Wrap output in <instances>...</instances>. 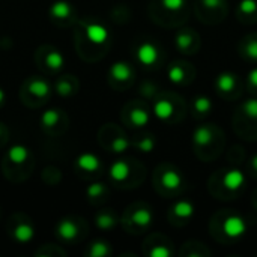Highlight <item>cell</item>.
<instances>
[{"label": "cell", "mask_w": 257, "mask_h": 257, "mask_svg": "<svg viewBox=\"0 0 257 257\" xmlns=\"http://www.w3.org/2000/svg\"><path fill=\"white\" fill-rule=\"evenodd\" d=\"M75 48L81 59L95 60L102 56L98 48H104L110 39L108 29L95 20H78L74 30Z\"/></svg>", "instance_id": "obj_1"}, {"label": "cell", "mask_w": 257, "mask_h": 257, "mask_svg": "<svg viewBox=\"0 0 257 257\" xmlns=\"http://www.w3.org/2000/svg\"><path fill=\"white\" fill-rule=\"evenodd\" d=\"M3 176L14 184L24 182L35 169V157L32 151L21 143L12 145L2 158Z\"/></svg>", "instance_id": "obj_2"}, {"label": "cell", "mask_w": 257, "mask_h": 257, "mask_svg": "<svg viewBox=\"0 0 257 257\" xmlns=\"http://www.w3.org/2000/svg\"><path fill=\"white\" fill-rule=\"evenodd\" d=\"M53 92L54 90L45 77L30 75L20 87V101L29 108H39L50 101Z\"/></svg>", "instance_id": "obj_3"}, {"label": "cell", "mask_w": 257, "mask_h": 257, "mask_svg": "<svg viewBox=\"0 0 257 257\" xmlns=\"http://www.w3.org/2000/svg\"><path fill=\"white\" fill-rule=\"evenodd\" d=\"M6 233L15 244L27 245L35 239L36 227L29 215L23 212H15L14 215L9 217L6 223Z\"/></svg>", "instance_id": "obj_4"}, {"label": "cell", "mask_w": 257, "mask_h": 257, "mask_svg": "<svg viewBox=\"0 0 257 257\" xmlns=\"http://www.w3.org/2000/svg\"><path fill=\"white\" fill-rule=\"evenodd\" d=\"M33 59L38 69L47 75H56L65 66V57L62 51L50 44L39 45L33 54Z\"/></svg>", "instance_id": "obj_5"}, {"label": "cell", "mask_w": 257, "mask_h": 257, "mask_svg": "<svg viewBox=\"0 0 257 257\" xmlns=\"http://www.w3.org/2000/svg\"><path fill=\"white\" fill-rule=\"evenodd\" d=\"M86 223L84 220L78 218V217H63L62 220L57 221L56 227H54V233L56 238L59 239L60 244H77L80 242L84 236H86Z\"/></svg>", "instance_id": "obj_6"}, {"label": "cell", "mask_w": 257, "mask_h": 257, "mask_svg": "<svg viewBox=\"0 0 257 257\" xmlns=\"http://www.w3.org/2000/svg\"><path fill=\"white\" fill-rule=\"evenodd\" d=\"M68 122V114L62 108H47L39 117L41 130L50 137H59L65 134Z\"/></svg>", "instance_id": "obj_7"}, {"label": "cell", "mask_w": 257, "mask_h": 257, "mask_svg": "<svg viewBox=\"0 0 257 257\" xmlns=\"http://www.w3.org/2000/svg\"><path fill=\"white\" fill-rule=\"evenodd\" d=\"M50 20L60 29H68L77 24V12L68 0H56L48 8Z\"/></svg>", "instance_id": "obj_8"}, {"label": "cell", "mask_w": 257, "mask_h": 257, "mask_svg": "<svg viewBox=\"0 0 257 257\" xmlns=\"http://www.w3.org/2000/svg\"><path fill=\"white\" fill-rule=\"evenodd\" d=\"M101 169H102L101 160L92 152L80 154L75 160V172L83 178H90V176L99 175Z\"/></svg>", "instance_id": "obj_9"}, {"label": "cell", "mask_w": 257, "mask_h": 257, "mask_svg": "<svg viewBox=\"0 0 257 257\" xmlns=\"http://www.w3.org/2000/svg\"><path fill=\"white\" fill-rule=\"evenodd\" d=\"M133 75H134L133 66L128 62H123V60L114 62L108 69L110 83L113 86H117V87H120L123 84H128L133 80Z\"/></svg>", "instance_id": "obj_10"}, {"label": "cell", "mask_w": 257, "mask_h": 257, "mask_svg": "<svg viewBox=\"0 0 257 257\" xmlns=\"http://www.w3.org/2000/svg\"><path fill=\"white\" fill-rule=\"evenodd\" d=\"M78 80L75 75H60L56 78L54 84H53V90L56 95H59L60 98H71L78 92Z\"/></svg>", "instance_id": "obj_11"}, {"label": "cell", "mask_w": 257, "mask_h": 257, "mask_svg": "<svg viewBox=\"0 0 257 257\" xmlns=\"http://www.w3.org/2000/svg\"><path fill=\"white\" fill-rule=\"evenodd\" d=\"M223 232L226 236L232 238V239H238V238H242L245 233H247V223H245V218L238 215V214H233V215H229L224 223H223Z\"/></svg>", "instance_id": "obj_12"}, {"label": "cell", "mask_w": 257, "mask_h": 257, "mask_svg": "<svg viewBox=\"0 0 257 257\" xmlns=\"http://www.w3.org/2000/svg\"><path fill=\"white\" fill-rule=\"evenodd\" d=\"M136 57L137 60L145 65V66H152L155 65L158 60H160V50L158 47L151 42V41H145L142 42L139 47H137V51H136Z\"/></svg>", "instance_id": "obj_13"}, {"label": "cell", "mask_w": 257, "mask_h": 257, "mask_svg": "<svg viewBox=\"0 0 257 257\" xmlns=\"http://www.w3.org/2000/svg\"><path fill=\"white\" fill-rule=\"evenodd\" d=\"M108 175H110V179L117 184V185H122L128 181L130 175H131V167H130V163L125 161V160H117L114 161L111 166H110V170H108Z\"/></svg>", "instance_id": "obj_14"}, {"label": "cell", "mask_w": 257, "mask_h": 257, "mask_svg": "<svg viewBox=\"0 0 257 257\" xmlns=\"http://www.w3.org/2000/svg\"><path fill=\"white\" fill-rule=\"evenodd\" d=\"M245 184V175L239 169L227 170L223 176V185L230 191H238Z\"/></svg>", "instance_id": "obj_15"}, {"label": "cell", "mask_w": 257, "mask_h": 257, "mask_svg": "<svg viewBox=\"0 0 257 257\" xmlns=\"http://www.w3.org/2000/svg\"><path fill=\"white\" fill-rule=\"evenodd\" d=\"M154 220L152 211L149 208H137L131 215H130V223L137 227H148Z\"/></svg>", "instance_id": "obj_16"}, {"label": "cell", "mask_w": 257, "mask_h": 257, "mask_svg": "<svg viewBox=\"0 0 257 257\" xmlns=\"http://www.w3.org/2000/svg\"><path fill=\"white\" fill-rule=\"evenodd\" d=\"M95 224L99 230H111L117 224V218L111 211H99L95 215Z\"/></svg>", "instance_id": "obj_17"}, {"label": "cell", "mask_w": 257, "mask_h": 257, "mask_svg": "<svg viewBox=\"0 0 257 257\" xmlns=\"http://www.w3.org/2000/svg\"><path fill=\"white\" fill-rule=\"evenodd\" d=\"M149 120H151L149 111L142 107H134L128 111V122L133 126H145L149 123Z\"/></svg>", "instance_id": "obj_18"}, {"label": "cell", "mask_w": 257, "mask_h": 257, "mask_svg": "<svg viewBox=\"0 0 257 257\" xmlns=\"http://www.w3.org/2000/svg\"><path fill=\"white\" fill-rule=\"evenodd\" d=\"M172 212H173L175 217L179 218V220H188V218H191V217L194 215L196 208H194V205H193L191 202H188V200H179V202H176V203L172 206Z\"/></svg>", "instance_id": "obj_19"}, {"label": "cell", "mask_w": 257, "mask_h": 257, "mask_svg": "<svg viewBox=\"0 0 257 257\" xmlns=\"http://www.w3.org/2000/svg\"><path fill=\"white\" fill-rule=\"evenodd\" d=\"M175 113V107L167 99H160L154 104V114L160 120H169Z\"/></svg>", "instance_id": "obj_20"}, {"label": "cell", "mask_w": 257, "mask_h": 257, "mask_svg": "<svg viewBox=\"0 0 257 257\" xmlns=\"http://www.w3.org/2000/svg\"><path fill=\"white\" fill-rule=\"evenodd\" d=\"M84 254L87 257H107L111 254V248H110L108 242L98 239V241L90 242V245L87 247Z\"/></svg>", "instance_id": "obj_21"}, {"label": "cell", "mask_w": 257, "mask_h": 257, "mask_svg": "<svg viewBox=\"0 0 257 257\" xmlns=\"http://www.w3.org/2000/svg\"><path fill=\"white\" fill-rule=\"evenodd\" d=\"M215 86L223 93L232 92L236 86V75L232 72H221L215 80Z\"/></svg>", "instance_id": "obj_22"}, {"label": "cell", "mask_w": 257, "mask_h": 257, "mask_svg": "<svg viewBox=\"0 0 257 257\" xmlns=\"http://www.w3.org/2000/svg\"><path fill=\"white\" fill-rule=\"evenodd\" d=\"M86 196H87L89 202L98 203L99 200H102L107 196V185L102 184V182H92L86 188Z\"/></svg>", "instance_id": "obj_23"}, {"label": "cell", "mask_w": 257, "mask_h": 257, "mask_svg": "<svg viewBox=\"0 0 257 257\" xmlns=\"http://www.w3.org/2000/svg\"><path fill=\"white\" fill-rule=\"evenodd\" d=\"M212 142V130L206 125H202L193 133V143L199 148L208 146Z\"/></svg>", "instance_id": "obj_24"}, {"label": "cell", "mask_w": 257, "mask_h": 257, "mask_svg": "<svg viewBox=\"0 0 257 257\" xmlns=\"http://www.w3.org/2000/svg\"><path fill=\"white\" fill-rule=\"evenodd\" d=\"M105 146H107L108 151H111L113 154H123L125 151L130 149L131 143H130V140H128L123 134L119 133V134H116L113 139H110L108 143H107Z\"/></svg>", "instance_id": "obj_25"}, {"label": "cell", "mask_w": 257, "mask_h": 257, "mask_svg": "<svg viewBox=\"0 0 257 257\" xmlns=\"http://www.w3.org/2000/svg\"><path fill=\"white\" fill-rule=\"evenodd\" d=\"M161 182L166 188L169 190H178L182 185V176L176 170H166L163 173Z\"/></svg>", "instance_id": "obj_26"}, {"label": "cell", "mask_w": 257, "mask_h": 257, "mask_svg": "<svg viewBox=\"0 0 257 257\" xmlns=\"http://www.w3.org/2000/svg\"><path fill=\"white\" fill-rule=\"evenodd\" d=\"M42 181L44 184L50 185V187H54L57 185L60 181H62V170L57 169V167H53V166H48L42 170Z\"/></svg>", "instance_id": "obj_27"}, {"label": "cell", "mask_w": 257, "mask_h": 257, "mask_svg": "<svg viewBox=\"0 0 257 257\" xmlns=\"http://www.w3.org/2000/svg\"><path fill=\"white\" fill-rule=\"evenodd\" d=\"M35 256H47V257H65L66 256V251L60 247V245H54V244H47V245H42L39 250L35 251Z\"/></svg>", "instance_id": "obj_28"}, {"label": "cell", "mask_w": 257, "mask_h": 257, "mask_svg": "<svg viewBox=\"0 0 257 257\" xmlns=\"http://www.w3.org/2000/svg\"><path fill=\"white\" fill-rule=\"evenodd\" d=\"M167 77H169V81H172L175 84H181V83H184L187 74L181 65H172L167 71Z\"/></svg>", "instance_id": "obj_29"}, {"label": "cell", "mask_w": 257, "mask_h": 257, "mask_svg": "<svg viewBox=\"0 0 257 257\" xmlns=\"http://www.w3.org/2000/svg\"><path fill=\"white\" fill-rule=\"evenodd\" d=\"M211 108H212V101H211V98H208V96H205V95H200V96H196V98H194V110H196V113H199V114H206V113L211 111Z\"/></svg>", "instance_id": "obj_30"}, {"label": "cell", "mask_w": 257, "mask_h": 257, "mask_svg": "<svg viewBox=\"0 0 257 257\" xmlns=\"http://www.w3.org/2000/svg\"><path fill=\"white\" fill-rule=\"evenodd\" d=\"M191 42H193V38L188 32H179L175 38V44H176L178 50H181V51H187L190 48Z\"/></svg>", "instance_id": "obj_31"}, {"label": "cell", "mask_w": 257, "mask_h": 257, "mask_svg": "<svg viewBox=\"0 0 257 257\" xmlns=\"http://www.w3.org/2000/svg\"><path fill=\"white\" fill-rule=\"evenodd\" d=\"M134 145H136V148H137L140 152H145V154H149V152H152V151L155 149V140H154V137H151V136H146V137L137 140Z\"/></svg>", "instance_id": "obj_32"}, {"label": "cell", "mask_w": 257, "mask_h": 257, "mask_svg": "<svg viewBox=\"0 0 257 257\" xmlns=\"http://www.w3.org/2000/svg\"><path fill=\"white\" fill-rule=\"evenodd\" d=\"M239 12L242 15H254L257 12V0H241Z\"/></svg>", "instance_id": "obj_33"}, {"label": "cell", "mask_w": 257, "mask_h": 257, "mask_svg": "<svg viewBox=\"0 0 257 257\" xmlns=\"http://www.w3.org/2000/svg\"><path fill=\"white\" fill-rule=\"evenodd\" d=\"M242 110L245 113V116L257 119V98H250L242 104Z\"/></svg>", "instance_id": "obj_34"}, {"label": "cell", "mask_w": 257, "mask_h": 257, "mask_svg": "<svg viewBox=\"0 0 257 257\" xmlns=\"http://www.w3.org/2000/svg\"><path fill=\"white\" fill-rule=\"evenodd\" d=\"M161 3H163V6H164L167 11L176 12V11H181V9L185 6L187 0H161Z\"/></svg>", "instance_id": "obj_35"}, {"label": "cell", "mask_w": 257, "mask_h": 257, "mask_svg": "<svg viewBox=\"0 0 257 257\" xmlns=\"http://www.w3.org/2000/svg\"><path fill=\"white\" fill-rule=\"evenodd\" d=\"M245 56L253 59V60H257V38H253V39H248V42L245 44Z\"/></svg>", "instance_id": "obj_36"}, {"label": "cell", "mask_w": 257, "mask_h": 257, "mask_svg": "<svg viewBox=\"0 0 257 257\" xmlns=\"http://www.w3.org/2000/svg\"><path fill=\"white\" fill-rule=\"evenodd\" d=\"M149 254L152 257H170L172 251H170V248H167L166 245H157V247H154V248L149 251Z\"/></svg>", "instance_id": "obj_37"}, {"label": "cell", "mask_w": 257, "mask_h": 257, "mask_svg": "<svg viewBox=\"0 0 257 257\" xmlns=\"http://www.w3.org/2000/svg\"><path fill=\"white\" fill-rule=\"evenodd\" d=\"M8 140H9V130L3 122H0V149L5 148Z\"/></svg>", "instance_id": "obj_38"}, {"label": "cell", "mask_w": 257, "mask_h": 257, "mask_svg": "<svg viewBox=\"0 0 257 257\" xmlns=\"http://www.w3.org/2000/svg\"><path fill=\"white\" fill-rule=\"evenodd\" d=\"M202 3L209 9H217L224 3V0H202Z\"/></svg>", "instance_id": "obj_39"}, {"label": "cell", "mask_w": 257, "mask_h": 257, "mask_svg": "<svg viewBox=\"0 0 257 257\" xmlns=\"http://www.w3.org/2000/svg\"><path fill=\"white\" fill-rule=\"evenodd\" d=\"M248 83H250V86H253V87L257 89V68H253L248 72Z\"/></svg>", "instance_id": "obj_40"}, {"label": "cell", "mask_w": 257, "mask_h": 257, "mask_svg": "<svg viewBox=\"0 0 257 257\" xmlns=\"http://www.w3.org/2000/svg\"><path fill=\"white\" fill-rule=\"evenodd\" d=\"M6 104V92L3 90V87H0V108Z\"/></svg>", "instance_id": "obj_41"}, {"label": "cell", "mask_w": 257, "mask_h": 257, "mask_svg": "<svg viewBox=\"0 0 257 257\" xmlns=\"http://www.w3.org/2000/svg\"><path fill=\"white\" fill-rule=\"evenodd\" d=\"M251 166H253V169L257 172V154L253 157V160H251Z\"/></svg>", "instance_id": "obj_42"}, {"label": "cell", "mask_w": 257, "mask_h": 257, "mask_svg": "<svg viewBox=\"0 0 257 257\" xmlns=\"http://www.w3.org/2000/svg\"><path fill=\"white\" fill-rule=\"evenodd\" d=\"M0 45H2V41H0Z\"/></svg>", "instance_id": "obj_43"}]
</instances>
